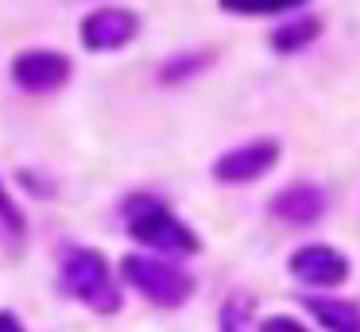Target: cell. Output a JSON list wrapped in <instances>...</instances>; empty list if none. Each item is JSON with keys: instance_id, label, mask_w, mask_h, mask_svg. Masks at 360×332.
<instances>
[{"instance_id": "cell-1", "label": "cell", "mask_w": 360, "mask_h": 332, "mask_svg": "<svg viewBox=\"0 0 360 332\" xmlns=\"http://www.w3.org/2000/svg\"><path fill=\"white\" fill-rule=\"evenodd\" d=\"M120 220H124L128 236L140 239L143 247H151L159 259H182V255L202 251L198 232L186 220H179L171 213V205L163 197H155V193H132V197H124Z\"/></svg>"}, {"instance_id": "cell-2", "label": "cell", "mask_w": 360, "mask_h": 332, "mask_svg": "<svg viewBox=\"0 0 360 332\" xmlns=\"http://www.w3.org/2000/svg\"><path fill=\"white\" fill-rule=\"evenodd\" d=\"M58 274H63V290L74 301H82L86 309L105 313V317L120 313V286L105 251H97V247H66Z\"/></svg>"}, {"instance_id": "cell-3", "label": "cell", "mask_w": 360, "mask_h": 332, "mask_svg": "<svg viewBox=\"0 0 360 332\" xmlns=\"http://www.w3.org/2000/svg\"><path fill=\"white\" fill-rule=\"evenodd\" d=\"M120 278L136 293H143L151 305H163V309L186 305V298L194 293V274L171 259H159V255H124L120 259Z\"/></svg>"}, {"instance_id": "cell-4", "label": "cell", "mask_w": 360, "mask_h": 332, "mask_svg": "<svg viewBox=\"0 0 360 332\" xmlns=\"http://www.w3.org/2000/svg\"><path fill=\"white\" fill-rule=\"evenodd\" d=\"M82 46L94 54H112V51H124L136 35H140V15L132 8H117V4H105L97 12H89L78 27Z\"/></svg>"}, {"instance_id": "cell-5", "label": "cell", "mask_w": 360, "mask_h": 332, "mask_svg": "<svg viewBox=\"0 0 360 332\" xmlns=\"http://www.w3.org/2000/svg\"><path fill=\"white\" fill-rule=\"evenodd\" d=\"M275 162H279V139H248L213 159V178L225 185H244L264 178Z\"/></svg>"}, {"instance_id": "cell-6", "label": "cell", "mask_w": 360, "mask_h": 332, "mask_svg": "<svg viewBox=\"0 0 360 332\" xmlns=\"http://www.w3.org/2000/svg\"><path fill=\"white\" fill-rule=\"evenodd\" d=\"M74 66L63 51H51V46H32V51H20L12 62V81L27 93H51L63 89L70 81Z\"/></svg>"}, {"instance_id": "cell-7", "label": "cell", "mask_w": 360, "mask_h": 332, "mask_svg": "<svg viewBox=\"0 0 360 332\" xmlns=\"http://www.w3.org/2000/svg\"><path fill=\"white\" fill-rule=\"evenodd\" d=\"M290 274L310 290H337L341 282H349L352 263L349 255H341L337 247L326 244H306L290 255Z\"/></svg>"}, {"instance_id": "cell-8", "label": "cell", "mask_w": 360, "mask_h": 332, "mask_svg": "<svg viewBox=\"0 0 360 332\" xmlns=\"http://www.w3.org/2000/svg\"><path fill=\"white\" fill-rule=\"evenodd\" d=\"M267 213L279 224H295V228H306V224L321 220L326 216V190L318 182H290L267 201Z\"/></svg>"}, {"instance_id": "cell-9", "label": "cell", "mask_w": 360, "mask_h": 332, "mask_svg": "<svg viewBox=\"0 0 360 332\" xmlns=\"http://www.w3.org/2000/svg\"><path fill=\"white\" fill-rule=\"evenodd\" d=\"M302 305L326 332H360V305L356 301L314 293V298H302Z\"/></svg>"}, {"instance_id": "cell-10", "label": "cell", "mask_w": 360, "mask_h": 332, "mask_svg": "<svg viewBox=\"0 0 360 332\" xmlns=\"http://www.w3.org/2000/svg\"><path fill=\"white\" fill-rule=\"evenodd\" d=\"M318 35H321V20H318V15H295V20L271 27L267 43H271V51H279V54H298V51H306Z\"/></svg>"}, {"instance_id": "cell-11", "label": "cell", "mask_w": 360, "mask_h": 332, "mask_svg": "<svg viewBox=\"0 0 360 332\" xmlns=\"http://www.w3.org/2000/svg\"><path fill=\"white\" fill-rule=\"evenodd\" d=\"M213 66V51H179L159 66V81L163 85H182L190 77H198L202 69Z\"/></svg>"}, {"instance_id": "cell-12", "label": "cell", "mask_w": 360, "mask_h": 332, "mask_svg": "<svg viewBox=\"0 0 360 332\" xmlns=\"http://www.w3.org/2000/svg\"><path fill=\"white\" fill-rule=\"evenodd\" d=\"M252 309L256 305H252L248 293H233L217 313L221 332H256V313H252Z\"/></svg>"}, {"instance_id": "cell-13", "label": "cell", "mask_w": 360, "mask_h": 332, "mask_svg": "<svg viewBox=\"0 0 360 332\" xmlns=\"http://www.w3.org/2000/svg\"><path fill=\"white\" fill-rule=\"evenodd\" d=\"M302 4L306 0H217L221 12H233V15H287Z\"/></svg>"}, {"instance_id": "cell-14", "label": "cell", "mask_w": 360, "mask_h": 332, "mask_svg": "<svg viewBox=\"0 0 360 332\" xmlns=\"http://www.w3.org/2000/svg\"><path fill=\"white\" fill-rule=\"evenodd\" d=\"M0 236L12 239V244H24L27 236V224H24V213L16 208V201L8 197V190H4V182H0Z\"/></svg>"}, {"instance_id": "cell-15", "label": "cell", "mask_w": 360, "mask_h": 332, "mask_svg": "<svg viewBox=\"0 0 360 332\" xmlns=\"http://www.w3.org/2000/svg\"><path fill=\"white\" fill-rule=\"evenodd\" d=\"M256 332H310V328H306V324L298 321V317H287V313H271V317H267V321L259 324Z\"/></svg>"}, {"instance_id": "cell-16", "label": "cell", "mask_w": 360, "mask_h": 332, "mask_svg": "<svg viewBox=\"0 0 360 332\" xmlns=\"http://www.w3.org/2000/svg\"><path fill=\"white\" fill-rule=\"evenodd\" d=\"M0 332H24V321L12 309H0Z\"/></svg>"}]
</instances>
